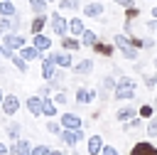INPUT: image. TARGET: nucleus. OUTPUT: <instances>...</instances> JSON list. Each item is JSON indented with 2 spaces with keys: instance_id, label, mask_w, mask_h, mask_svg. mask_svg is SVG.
Masks as SVG:
<instances>
[{
  "instance_id": "1",
  "label": "nucleus",
  "mask_w": 157,
  "mask_h": 155,
  "mask_svg": "<svg viewBox=\"0 0 157 155\" xmlns=\"http://www.w3.org/2000/svg\"><path fill=\"white\" fill-rule=\"evenodd\" d=\"M135 93H137L135 79L120 76V79H118V86H115V91H113V96H115L118 101H130V98H135Z\"/></svg>"
},
{
  "instance_id": "2",
  "label": "nucleus",
  "mask_w": 157,
  "mask_h": 155,
  "mask_svg": "<svg viewBox=\"0 0 157 155\" xmlns=\"http://www.w3.org/2000/svg\"><path fill=\"white\" fill-rule=\"evenodd\" d=\"M49 25H52V32H54V34L66 37V32H69V20H64L61 12H52V15H49Z\"/></svg>"
},
{
  "instance_id": "3",
  "label": "nucleus",
  "mask_w": 157,
  "mask_h": 155,
  "mask_svg": "<svg viewBox=\"0 0 157 155\" xmlns=\"http://www.w3.org/2000/svg\"><path fill=\"white\" fill-rule=\"evenodd\" d=\"M0 44L5 47V49H22L25 47V37L22 34H17V32H5L2 34V39H0Z\"/></svg>"
},
{
  "instance_id": "4",
  "label": "nucleus",
  "mask_w": 157,
  "mask_h": 155,
  "mask_svg": "<svg viewBox=\"0 0 157 155\" xmlns=\"http://www.w3.org/2000/svg\"><path fill=\"white\" fill-rule=\"evenodd\" d=\"M59 123H61V128H69V130H78L81 125H83V121L76 116V113H61V118H59Z\"/></svg>"
},
{
  "instance_id": "5",
  "label": "nucleus",
  "mask_w": 157,
  "mask_h": 155,
  "mask_svg": "<svg viewBox=\"0 0 157 155\" xmlns=\"http://www.w3.org/2000/svg\"><path fill=\"white\" fill-rule=\"evenodd\" d=\"M98 98V93L93 91V89H86V86H78L76 89V101L81 103V106H88V103H93Z\"/></svg>"
},
{
  "instance_id": "6",
  "label": "nucleus",
  "mask_w": 157,
  "mask_h": 155,
  "mask_svg": "<svg viewBox=\"0 0 157 155\" xmlns=\"http://www.w3.org/2000/svg\"><path fill=\"white\" fill-rule=\"evenodd\" d=\"M0 108H2V113H5V116H15V113L20 111V98H17L15 93H7Z\"/></svg>"
},
{
  "instance_id": "7",
  "label": "nucleus",
  "mask_w": 157,
  "mask_h": 155,
  "mask_svg": "<svg viewBox=\"0 0 157 155\" xmlns=\"http://www.w3.org/2000/svg\"><path fill=\"white\" fill-rule=\"evenodd\" d=\"M54 74H56L54 59H52V57H42V79H44V81H52Z\"/></svg>"
},
{
  "instance_id": "8",
  "label": "nucleus",
  "mask_w": 157,
  "mask_h": 155,
  "mask_svg": "<svg viewBox=\"0 0 157 155\" xmlns=\"http://www.w3.org/2000/svg\"><path fill=\"white\" fill-rule=\"evenodd\" d=\"M10 155H32V145H29V140H25V138L15 140V143L10 145Z\"/></svg>"
},
{
  "instance_id": "9",
  "label": "nucleus",
  "mask_w": 157,
  "mask_h": 155,
  "mask_svg": "<svg viewBox=\"0 0 157 155\" xmlns=\"http://www.w3.org/2000/svg\"><path fill=\"white\" fill-rule=\"evenodd\" d=\"M81 12H83L86 17H103V2H98V0L86 2V5L81 7Z\"/></svg>"
},
{
  "instance_id": "10",
  "label": "nucleus",
  "mask_w": 157,
  "mask_h": 155,
  "mask_svg": "<svg viewBox=\"0 0 157 155\" xmlns=\"http://www.w3.org/2000/svg\"><path fill=\"white\" fill-rule=\"evenodd\" d=\"M49 57L54 59V64L56 66H61V69H69L74 62H71V52H49Z\"/></svg>"
},
{
  "instance_id": "11",
  "label": "nucleus",
  "mask_w": 157,
  "mask_h": 155,
  "mask_svg": "<svg viewBox=\"0 0 157 155\" xmlns=\"http://www.w3.org/2000/svg\"><path fill=\"white\" fill-rule=\"evenodd\" d=\"M130 155H157V148H155L152 143L142 140V143H135V145H132Z\"/></svg>"
},
{
  "instance_id": "12",
  "label": "nucleus",
  "mask_w": 157,
  "mask_h": 155,
  "mask_svg": "<svg viewBox=\"0 0 157 155\" xmlns=\"http://www.w3.org/2000/svg\"><path fill=\"white\" fill-rule=\"evenodd\" d=\"M115 118L123 121V123H128V121L137 118V108H135V106H120V108L115 111Z\"/></svg>"
},
{
  "instance_id": "13",
  "label": "nucleus",
  "mask_w": 157,
  "mask_h": 155,
  "mask_svg": "<svg viewBox=\"0 0 157 155\" xmlns=\"http://www.w3.org/2000/svg\"><path fill=\"white\" fill-rule=\"evenodd\" d=\"M25 106H27V111H29L32 116H42V106H44V98H42V96H29Z\"/></svg>"
},
{
  "instance_id": "14",
  "label": "nucleus",
  "mask_w": 157,
  "mask_h": 155,
  "mask_svg": "<svg viewBox=\"0 0 157 155\" xmlns=\"http://www.w3.org/2000/svg\"><path fill=\"white\" fill-rule=\"evenodd\" d=\"M20 57H22L25 62H34V59H39V57H42V52H39L34 44H25V47L20 49Z\"/></svg>"
},
{
  "instance_id": "15",
  "label": "nucleus",
  "mask_w": 157,
  "mask_h": 155,
  "mask_svg": "<svg viewBox=\"0 0 157 155\" xmlns=\"http://www.w3.org/2000/svg\"><path fill=\"white\" fill-rule=\"evenodd\" d=\"M86 148H88V155H101V150H103V138H101V135H91V138L86 140Z\"/></svg>"
},
{
  "instance_id": "16",
  "label": "nucleus",
  "mask_w": 157,
  "mask_h": 155,
  "mask_svg": "<svg viewBox=\"0 0 157 155\" xmlns=\"http://www.w3.org/2000/svg\"><path fill=\"white\" fill-rule=\"evenodd\" d=\"M47 22H49L47 15H34V20L29 22V32H32V34H42V30H44Z\"/></svg>"
},
{
  "instance_id": "17",
  "label": "nucleus",
  "mask_w": 157,
  "mask_h": 155,
  "mask_svg": "<svg viewBox=\"0 0 157 155\" xmlns=\"http://www.w3.org/2000/svg\"><path fill=\"white\" fill-rule=\"evenodd\" d=\"M86 32V27H83V20L81 17H71L69 20V34H74V37H81Z\"/></svg>"
},
{
  "instance_id": "18",
  "label": "nucleus",
  "mask_w": 157,
  "mask_h": 155,
  "mask_svg": "<svg viewBox=\"0 0 157 155\" xmlns=\"http://www.w3.org/2000/svg\"><path fill=\"white\" fill-rule=\"evenodd\" d=\"M20 27V17L15 15V17H0V30L2 32H15Z\"/></svg>"
},
{
  "instance_id": "19",
  "label": "nucleus",
  "mask_w": 157,
  "mask_h": 155,
  "mask_svg": "<svg viewBox=\"0 0 157 155\" xmlns=\"http://www.w3.org/2000/svg\"><path fill=\"white\" fill-rule=\"evenodd\" d=\"M32 44H34L39 52H47V49L52 47V39H49L47 34H32Z\"/></svg>"
},
{
  "instance_id": "20",
  "label": "nucleus",
  "mask_w": 157,
  "mask_h": 155,
  "mask_svg": "<svg viewBox=\"0 0 157 155\" xmlns=\"http://www.w3.org/2000/svg\"><path fill=\"white\" fill-rule=\"evenodd\" d=\"M113 44H115V49H120V52H125L128 47H132V44H130V37H125L123 32H115V34H113Z\"/></svg>"
},
{
  "instance_id": "21",
  "label": "nucleus",
  "mask_w": 157,
  "mask_h": 155,
  "mask_svg": "<svg viewBox=\"0 0 157 155\" xmlns=\"http://www.w3.org/2000/svg\"><path fill=\"white\" fill-rule=\"evenodd\" d=\"M113 49H115V44H108V42H101V39L93 44V52H96V54H101V57H110V54H113Z\"/></svg>"
},
{
  "instance_id": "22",
  "label": "nucleus",
  "mask_w": 157,
  "mask_h": 155,
  "mask_svg": "<svg viewBox=\"0 0 157 155\" xmlns=\"http://www.w3.org/2000/svg\"><path fill=\"white\" fill-rule=\"evenodd\" d=\"M74 71L81 74V76H83V74H91V71H93V59H81L78 64H74Z\"/></svg>"
},
{
  "instance_id": "23",
  "label": "nucleus",
  "mask_w": 157,
  "mask_h": 155,
  "mask_svg": "<svg viewBox=\"0 0 157 155\" xmlns=\"http://www.w3.org/2000/svg\"><path fill=\"white\" fill-rule=\"evenodd\" d=\"M0 15H2V17H15V15H17L15 2H10V0H0Z\"/></svg>"
},
{
  "instance_id": "24",
  "label": "nucleus",
  "mask_w": 157,
  "mask_h": 155,
  "mask_svg": "<svg viewBox=\"0 0 157 155\" xmlns=\"http://www.w3.org/2000/svg\"><path fill=\"white\" fill-rule=\"evenodd\" d=\"M78 47H81V42L76 37H61V49L64 52H76Z\"/></svg>"
},
{
  "instance_id": "25",
  "label": "nucleus",
  "mask_w": 157,
  "mask_h": 155,
  "mask_svg": "<svg viewBox=\"0 0 157 155\" xmlns=\"http://www.w3.org/2000/svg\"><path fill=\"white\" fill-rule=\"evenodd\" d=\"M59 138H61V143H66V145H76V143H78L76 130H69V128H64V130L59 133Z\"/></svg>"
},
{
  "instance_id": "26",
  "label": "nucleus",
  "mask_w": 157,
  "mask_h": 155,
  "mask_svg": "<svg viewBox=\"0 0 157 155\" xmlns=\"http://www.w3.org/2000/svg\"><path fill=\"white\" fill-rule=\"evenodd\" d=\"M42 116H47V118H54V116H56V103H54L52 98H44V106H42Z\"/></svg>"
},
{
  "instance_id": "27",
  "label": "nucleus",
  "mask_w": 157,
  "mask_h": 155,
  "mask_svg": "<svg viewBox=\"0 0 157 155\" xmlns=\"http://www.w3.org/2000/svg\"><path fill=\"white\" fill-rule=\"evenodd\" d=\"M98 42V34L96 32H91V30H86L83 34H81V44H86V47H93Z\"/></svg>"
},
{
  "instance_id": "28",
  "label": "nucleus",
  "mask_w": 157,
  "mask_h": 155,
  "mask_svg": "<svg viewBox=\"0 0 157 155\" xmlns=\"http://www.w3.org/2000/svg\"><path fill=\"white\" fill-rule=\"evenodd\" d=\"M64 10H81V2L78 0H59V12Z\"/></svg>"
},
{
  "instance_id": "29",
  "label": "nucleus",
  "mask_w": 157,
  "mask_h": 155,
  "mask_svg": "<svg viewBox=\"0 0 157 155\" xmlns=\"http://www.w3.org/2000/svg\"><path fill=\"white\" fill-rule=\"evenodd\" d=\"M29 7L34 15H44L47 12V0H29Z\"/></svg>"
},
{
  "instance_id": "30",
  "label": "nucleus",
  "mask_w": 157,
  "mask_h": 155,
  "mask_svg": "<svg viewBox=\"0 0 157 155\" xmlns=\"http://www.w3.org/2000/svg\"><path fill=\"white\" fill-rule=\"evenodd\" d=\"M137 113H140V118H147V121H150L152 113H155V106H152V103H145V106L137 108Z\"/></svg>"
},
{
  "instance_id": "31",
  "label": "nucleus",
  "mask_w": 157,
  "mask_h": 155,
  "mask_svg": "<svg viewBox=\"0 0 157 155\" xmlns=\"http://www.w3.org/2000/svg\"><path fill=\"white\" fill-rule=\"evenodd\" d=\"M10 62H12L15 66H17V71H22V74L27 71V62H25V59H22L20 54H12V59H10Z\"/></svg>"
},
{
  "instance_id": "32",
  "label": "nucleus",
  "mask_w": 157,
  "mask_h": 155,
  "mask_svg": "<svg viewBox=\"0 0 157 155\" xmlns=\"http://www.w3.org/2000/svg\"><path fill=\"white\" fill-rule=\"evenodd\" d=\"M7 135H10V140H20V123H10L7 128Z\"/></svg>"
},
{
  "instance_id": "33",
  "label": "nucleus",
  "mask_w": 157,
  "mask_h": 155,
  "mask_svg": "<svg viewBox=\"0 0 157 155\" xmlns=\"http://www.w3.org/2000/svg\"><path fill=\"white\" fill-rule=\"evenodd\" d=\"M145 128H147V135L150 138H157V118H150Z\"/></svg>"
},
{
  "instance_id": "34",
  "label": "nucleus",
  "mask_w": 157,
  "mask_h": 155,
  "mask_svg": "<svg viewBox=\"0 0 157 155\" xmlns=\"http://www.w3.org/2000/svg\"><path fill=\"white\" fill-rule=\"evenodd\" d=\"M123 57H125V59H130V62H135V59L140 57V49H135V47H128V49L123 52Z\"/></svg>"
},
{
  "instance_id": "35",
  "label": "nucleus",
  "mask_w": 157,
  "mask_h": 155,
  "mask_svg": "<svg viewBox=\"0 0 157 155\" xmlns=\"http://www.w3.org/2000/svg\"><path fill=\"white\" fill-rule=\"evenodd\" d=\"M123 128H125V130H137V128H142V118H132V121H128Z\"/></svg>"
},
{
  "instance_id": "36",
  "label": "nucleus",
  "mask_w": 157,
  "mask_h": 155,
  "mask_svg": "<svg viewBox=\"0 0 157 155\" xmlns=\"http://www.w3.org/2000/svg\"><path fill=\"white\" fill-rule=\"evenodd\" d=\"M54 103H56V106H64V103H69V96H66V91H56V96H54Z\"/></svg>"
},
{
  "instance_id": "37",
  "label": "nucleus",
  "mask_w": 157,
  "mask_h": 155,
  "mask_svg": "<svg viewBox=\"0 0 157 155\" xmlns=\"http://www.w3.org/2000/svg\"><path fill=\"white\" fill-rule=\"evenodd\" d=\"M47 130H49V133H56V135H59V133H61L64 128H61V123H54V121H49V123H47Z\"/></svg>"
},
{
  "instance_id": "38",
  "label": "nucleus",
  "mask_w": 157,
  "mask_h": 155,
  "mask_svg": "<svg viewBox=\"0 0 157 155\" xmlns=\"http://www.w3.org/2000/svg\"><path fill=\"white\" fill-rule=\"evenodd\" d=\"M142 81H145V86H157V74H145Z\"/></svg>"
},
{
  "instance_id": "39",
  "label": "nucleus",
  "mask_w": 157,
  "mask_h": 155,
  "mask_svg": "<svg viewBox=\"0 0 157 155\" xmlns=\"http://www.w3.org/2000/svg\"><path fill=\"white\" fill-rule=\"evenodd\" d=\"M32 155H49V148L47 145H34L32 148Z\"/></svg>"
},
{
  "instance_id": "40",
  "label": "nucleus",
  "mask_w": 157,
  "mask_h": 155,
  "mask_svg": "<svg viewBox=\"0 0 157 155\" xmlns=\"http://www.w3.org/2000/svg\"><path fill=\"white\" fill-rule=\"evenodd\" d=\"M137 15H140V10H137V7H128V10H125V17H128V20H135Z\"/></svg>"
},
{
  "instance_id": "41",
  "label": "nucleus",
  "mask_w": 157,
  "mask_h": 155,
  "mask_svg": "<svg viewBox=\"0 0 157 155\" xmlns=\"http://www.w3.org/2000/svg\"><path fill=\"white\" fill-rule=\"evenodd\" d=\"M101 155H120L113 145H103V150H101Z\"/></svg>"
},
{
  "instance_id": "42",
  "label": "nucleus",
  "mask_w": 157,
  "mask_h": 155,
  "mask_svg": "<svg viewBox=\"0 0 157 155\" xmlns=\"http://www.w3.org/2000/svg\"><path fill=\"white\" fill-rule=\"evenodd\" d=\"M49 91H52V84H44V86L39 89V96H42V98H49Z\"/></svg>"
},
{
  "instance_id": "43",
  "label": "nucleus",
  "mask_w": 157,
  "mask_h": 155,
  "mask_svg": "<svg viewBox=\"0 0 157 155\" xmlns=\"http://www.w3.org/2000/svg\"><path fill=\"white\" fill-rule=\"evenodd\" d=\"M110 2H115V5H123L125 10H128V7H135V5H132V0H110Z\"/></svg>"
},
{
  "instance_id": "44",
  "label": "nucleus",
  "mask_w": 157,
  "mask_h": 155,
  "mask_svg": "<svg viewBox=\"0 0 157 155\" xmlns=\"http://www.w3.org/2000/svg\"><path fill=\"white\" fill-rule=\"evenodd\" d=\"M7 153H10V148H7L5 143H0V155H7Z\"/></svg>"
},
{
  "instance_id": "45",
  "label": "nucleus",
  "mask_w": 157,
  "mask_h": 155,
  "mask_svg": "<svg viewBox=\"0 0 157 155\" xmlns=\"http://www.w3.org/2000/svg\"><path fill=\"white\" fill-rule=\"evenodd\" d=\"M49 155H64L61 150H49Z\"/></svg>"
},
{
  "instance_id": "46",
  "label": "nucleus",
  "mask_w": 157,
  "mask_h": 155,
  "mask_svg": "<svg viewBox=\"0 0 157 155\" xmlns=\"http://www.w3.org/2000/svg\"><path fill=\"white\" fill-rule=\"evenodd\" d=\"M152 17H155V20H157V5H155V7H152Z\"/></svg>"
},
{
  "instance_id": "47",
  "label": "nucleus",
  "mask_w": 157,
  "mask_h": 155,
  "mask_svg": "<svg viewBox=\"0 0 157 155\" xmlns=\"http://www.w3.org/2000/svg\"><path fill=\"white\" fill-rule=\"evenodd\" d=\"M2 101H5V93H2V89H0V106H2Z\"/></svg>"
},
{
  "instance_id": "48",
  "label": "nucleus",
  "mask_w": 157,
  "mask_h": 155,
  "mask_svg": "<svg viewBox=\"0 0 157 155\" xmlns=\"http://www.w3.org/2000/svg\"><path fill=\"white\" fill-rule=\"evenodd\" d=\"M2 52H5V47H2V44H0V57H2Z\"/></svg>"
},
{
  "instance_id": "49",
  "label": "nucleus",
  "mask_w": 157,
  "mask_h": 155,
  "mask_svg": "<svg viewBox=\"0 0 157 155\" xmlns=\"http://www.w3.org/2000/svg\"><path fill=\"white\" fill-rule=\"evenodd\" d=\"M152 64H155V69H157V57H155V62H152Z\"/></svg>"
},
{
  "instance_id": "50",
  "label": "nucleus",
  "mask_w": 157,
  "mask_h": 155,
  "mask_svg": "<svg viewBox=\"0 0 157 155\" xmlns=\"http://www.w3.org/2000/svg\"><path fill=\"white\" fill-rule=\"evenodd\" d=\"M2 34H5V32H2V30H0V39H2Z\"/></svg>"
},
{
  "instance_id": "51",
  "label": "nucleus",
  "mask_w": 157,
  "mask_h": 155,
  "mask_svg": "<svg viewBox=\"0 0 157 155\" xmlns=\"http://www.w3.org/2000/svg\"><path fill=\"white\" fill-rule=\"evenodd\" d=\"M47 2H54V0H47Z\"/></svg>"
},
{
  "instance_id": "52",
  "label": "nucleus",
  "mask_w": 157,
  "mask_h": 155,
  "mask_svg": "<svg viewBox=\"0 0 157 155\" xmlns=\"http://www.w3.org/2000/svg\"><path fill=\"white\" fill-rule=\"evenodd\" d=\"M155 108H157V101H155Z\"/></svg>"
}]
</instances>
